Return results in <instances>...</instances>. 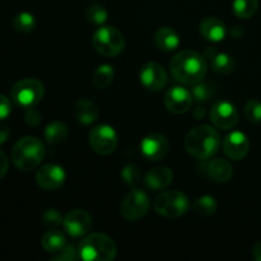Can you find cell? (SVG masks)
I'll list each match as a JSON object with an SVG mask.
<instances>
[{
	"label": "cell",
	"instance_id": "29",
	"mask_svg": "<svg viewBox=\"0 0 261 261\" xmlns=\"http://www.w3.org/2000/svg\"><path fill=\"white\" fill-rule=\"evenodd\" d=\"M191 94H193V98L195 101H198L199 103H205V102L211 101L214 97V94H216V87L212 83L201 81L200 83L194 84L193 89H191Z\"/></svg>",
	"mask_w": 261,
	"mask_h": 261
},
{
	"label": "cell",
	"instance_id": "16",
	"mask_svg": "<svg viewBox=\"0 0 261 261\" xmlns=\"http://www.w3.org/2000/svg\"><path fill=\"white\" fill-rule=\"evenodd\" d=\"M250 149V142L246 134L241 132H233L223 139L224 154L232 161H241L247 155Z\"/></svg>",
	"mask_w": 261,
	"mask_h": 261
},
{
	"label": "cell",
	"instance_id": "12",
	"mask_svg": "<svg viewBox=\"0 0 261 261\" xmlns=\"http://www.w3.org/2000/svg\"><path fill=\"white\" fill-rule=\"evenodd\" d=\"M64 229L69 236L79 239L89 233L92 228L91 214L83 209H74L69 212L63 219Z\"/></svg>",
	"mask_w": 261,
	"mask_h": 261
},
{
	"label": "cell",
	"instance_id": "34",
	"mask_svg": "<svg viewBox=\"0 0 261 261\" xmlns=\"http://www.w3.org/2000/svg\"><path fill=\"white\" fill-rule=\"evenodd\" d=\"M64 217L56 209H47L42 214V223L47 227H56L63 224Z\"/></svg>",
	"mask_w": 261,
	"mask_h": 261
},
{
	"label": "cell",
	"instance_id": "14",
	"mask_svg": "<svg viewBox=\"0 0 261 261\" xmlns=\"http://www.w3.org/2000/svg\"><path fill=\"white\" fill-rule=\"evenodd\" d=\"M193 99L191 91L184 88V87L176 86L166 92L163 102H165V106L168 111L175 115H181L191 109Z\"/></svg>",
	"mask_w": 261,
	"mask_h": 261
},
{
	"label": "cell",
	"instance_id": "38",
	"mask_svg": "<svg viewBox=\"0 0 261 261\" xmlns=\"http://www.w3.org/2000/svg\"><path fill=\"white\" fill-rule=\"evenodd\" d=\"M9 135H10L9 127H8L7 125H0V144L7 142Z\"/></svg>",
	"mask_w": 261,
	"mask_h": 261
},
{
	"label": "cell",
	"instance_id": "11",
	"mask_svg": "<svg viewBox=\"0 0 261 261\" xmlns=\"http://www.w3.org/2000/svg\"><path fill=\"white\" fill-rule=\"evenodd\" d=\"M139 79L142 86L150 92L162 91L168 83V76L165 68L154 61H149L142 66L139 71Z\"/></svg>",
	"mask_w": 261,
	"mask_h": 261
},
{
	"label": "cell",
	"instance_id": "5",
	"mask_svg": "<svg viewBox=\"0 0 261 261\" xmlns=\"http://www.w3.org/2000/svg\"><path fill=\"white\" fill-rule=\"evenodd\" d=\"M92 45L94 50L106 58H115L125 48V38L117 28L112 25H99L93 33Z\"/></svg>",
	"mask_w": 261,
	"mask_h": 261
},
{
	"label": "cell",
	"instance_id": "19",
	"mask_svg": "<svg viewBox=\"0 0 261 261\" xmlns=\"http://www.w3.org/2000/svg\"><path fill=\"white\" fill-rule=\"evenodd\" d=\"M173 173L166 166H160L149 170L145 175V184L149 189L157 191L161 189H165L172 182Z\"/></svg>",
	"mask_w": 261,
	"mask_h": 261
},
{
	"label": "cell",
	"instance_id": "15",
	"mask_svg": "<svg viewBox=\"0 0 261 261\" xmlns=\"http://www.w3.org/2000/svg\"><path fill=\"white\" fill-rule=\"evenodd\" d=\"M168 149H170V143L167 138L158 133L147 135L140 143V152L147 158L148 161H157L163 160L167 155Z\"/></svg>",
	"mask_w": 261,
	"mask_h": 261
},
{
	"label": "cell",
	"instance_id": "40",
	"mask_svg": "<svg viewBox=\"0 0 261 261\" xmlns=\"http://www.w3.org/2000/svg\"><path fill=\"white\" fill-rule=\"evenodd\" d=\"M252 256L256 261H261V241L256 242L252 247Z\"/></svg>",
	"mask_w": 261,
	"mask_h": 261
},
{
	"label": "cell",
	"instance_id": "8",
	"mask_svg": "<svg viewBox=\"0 0 261 261\" xmlns=\"http://www.w3.org/2000/svg\"><path fill=\"white\" fill-rule=\"evenodd\" d=\"M150 199L144 190L133 189L120 205V214L126 221L134 222L143 218L149 212Z\"/></svg>",
	"mask_w": 261,
	"mask_h": 261
},
{
	"label": "cell",
	"instance_id": "37",
	"mask_svg": "<svg viewBox=\"0 0 261 261\" xmlns=\"http://www.w3.org/2000/svg\"><path fill=\"white\" fill-rule=\"evenodd\" d=\"M8 167H9V162H8L7 154L0 149V180L7 175Z\"/></svg>",
	"mask_w": 261,
	"mask_h": 261
},
{
	"label": "cell",
	"instance_id": "1",
	"mask_svg": "<svg viewBox=\"0 0 261 261\" xmlns=\"http://www.w3.org/2000/svg\"><path fill=\"white\" fill-rule=\"evenodd\" d=\"M208 70L205 58L194 50H182L170 61V71L173 78L186 86L200 83Z\"/></svg>",
	"mask_w": 261,
	"mask_h": 261
},
{
	"label": "cell",
	"instance_id": "36",
	"mask_svg": "<svg viewBox=\"0 0 261 261\" xmlns=\"http://www.w3.org/2000/svg\"><path fill=\"white\" fill-rule=\"evenodd\" d=\"M12 114V102L4 94H0V120H5Z\"/></svg>",
	"mask_w": 261,
	"mask_h": 261
},
{
	"label": "cell",
	"instance_id": "26",
	"mask_svg": "<svg viewBox=\"0 0 261 261\" xmlns=\"http://www.w3.org/2000/svg\"><path fill=\"white\" fill-rule=\"evenodd\" d=\"M217 201L213 196L203 195L193 203V211L199 217H211L217 212Z\"/></svg>",
	"mask_w": 261,
	"mask_h": 261
},
{
	"label": "cell",
	"instance_id": "35",
	"mask_svg": "<svg viewBox=\"0 0 261 261\" xmlns=\"http://www.w3.org/2000/svg\"><path fill=\"white\" fill-rule=\"evenodd\" d=\"M24 121L30 126H38L41 124V112L35 107H30L24 114Z\"/></svg>",
	"mask_w": 261,
	"mask_h": 261
},
{
	"label": "cell",
	"instance_id": "18",
	"mask_svg": "<svg viewBox=\"0 0 261 261\" xmlns=\"http://www.w3.org/2000/svg\"><path fill=\"white\" fill-rule=\"evenodd\" d=\"M205 172L216 182H228L233 176V168L223 158H213L206 163Z\"/></svg>",
	"mask_w": 261,
	"mask_h": 261
},
{
	"label": "cell",
	"instance_id": "24",
	"mask_svg": "<svg viewBox=\"0 0 261 261\" xmlns=\"http://www.w3.org/2000/svg\"><path fill=\"white\" fill-rule=\"evenodd\" d=\"M42 247L45 249V251L47 252H55L60 251L64 246L66 245V237L59 229H51V231L46 232L42 237Z\"/></svg>",
	"mask_w": 261,
	"mask_h": 261
},
{
	"label": "cell",
	"instance_id": "7",
	"mask_svg": "<svg viewBox=\"0 0 261 261\" xmlns=\"http://www.w3.org/2000/svg\"><path fill=\"white\" fill-rule=\"evenodd\" d=\"M45 88L40 81L35 78H25L17 82L12 87L10 98L17 106L22 109L35 107L42 99Z\"/></svg>",
	"mask_w": 261,
	"mask_h": 261
},
{
	"label": "cell",
	"instance_id": "41",
	"mask_svg": "<svg viewBox=\"0 0 261 261\" xmlns=\"http://www.w3.org/2000/svg\"><path fill=\"white\" fill-rule=\"evenodd\" d=\"M194 116H195L196 120L204 119V116H205V110H204V107L201 106L196 107V109L194 110Z\"/></svg>",
	"mask_w": 261,
	"mask_h": 261
},
{
	"label": "cell",
	"instance_id": "31",
	"mask_svg": "<svg viewBox=\"0 0 261 261\" xmlns=\"http://www.w3.org/2000/svg\"><path fill=\"white\" fill-rule=\"evenodd\" d=\"M121 178L124 180L125 184L130 186L137 185L142 178V171H140L139 166L137 165H127L122 168L121 171Z\"/></svg>",
	"mask_w": 261,
	"mask_h": 261
},
{
	"label": "cell",
	"instance_id": "30",
	"mask_svg": "<svg viewBox=\"0 0 261 261\" xmlns=\"http://www.w3.org/2000/svg\"><path fill=\"white\" fill-rule=\"evenodd\" d=\"M87 20L94 25H103L105 22L107 20L109 13H107L106 8L101 4H93L87 9L86 13Z\"/></svg>",
	"mask_w": 261,
	"mask_h": 261
},
{
	"label": "cell",
	"instance_id": "28",
	"mask_svg": "<svg viewBox=\"0 0 261 261\" xmlns=\"http://www.w3.org/2000/svg\"><path fill=\"white\" fill-rule=\"evenodd\" d=\"M37 20H36L35 15L31 14L30 12H22L18 13L13 19V27L17 32L20 33H30L36 28Z\"/></svg>",
	"mask_w": 261,
	"mask_h": 261
},
{
	"label": "cell",
	"instance_id": "2",
	"mask_svg": "<svg viewBox=\"0 0 261 261\" xmlns=\"http://www.w3.org/2000/svg\"><path fill=\"white\" fill-rule=\"evenodd\" d=\"M222 144V138L218 130L209 125H199L186 135L184 140L185 149L191 157L196 160H211L218 153Z\"/></svg>",
	"mask_w": 261,
	"mask_h": 261
},
{
	"label": "cell",
	"instance_id": "32",
	"mask_svg": "<svg viewBox=\"0 0 261 261\" xmlns=\"http://www.w3.org/2000/svg\"><path fill=\"white\" fill-rule=\"evenodd\" d=\"M245 116L250 122H261V102L259 99H250L245 106Z\"/></svg>",
	"mask_w": 261,
	"mask_h": 261
},
{
	"label": "cell",
	"instance_id": "22",
	"mask_svg": "<svg viewBox=\"0 0 261 261\" xmlns=\"http://www.w3.org/2000/svg\"><path fill=\"white\" fill-rule=\"evenodd\" d=\"M74 112H75V117L78 120V122H81L83 125L93 124L99 116L98 107L96 106L94 102L89 101L87 98L79 99L76 102Z\"/></svg>",
	"mask_w": 261,
	"mask_h": 261
},
{
	"label": "cell",
	"instance_id": "6",
	"mask_svg": "<svg viewBox=\"0 0 261 261\" xmlns=\"http://www.w3.org/2000/svg\"><path fill=\"white\" fill-rule=\"evenodd\" d=\"M153 208L165 218H178L188 213L190 201L182 191L167 190L155 198Z\"/></svg>",
	"mask_w": 261,
	"mask_h": 261
},
{
	"label": "cell",
	"instance_id": "17",
	"mask_svg": "<svg viewBox=\"0 0 261 261\" xmlns=\"http://www.w3.org/2000/svg\"><path fill=\"white\" fill-rule=\"evenodd\" d=\"M200 35L211 42H221L226 38L227 28L221 19L216 17H206L200 22Z\"/></svg>",
	"mask_w": 261,
	"mask_h": 261
},
{
	"label": "cell",
	"instance_id": "21",
	"mask_svg": "<svg viewBox=\"0 0 261 261\" xmlns=\"http://www.w3.org/2000/svg\"><path fill=\"white\" fill-rule=\"evenodd\" d=\"M154 43L160 50L170 53L180 46V36L173 28L161 27L154 35Z\"/></svg>",
	"mask_w": 261,
	"mask_h": 261
},
{
	"label": "cell",
	"instance_id": "10",
	"mask_svg": "<svg viewBox=\"0 0 261 261\" xmlns=\"http://www.w3.org/2000/svg\"><path fill=\"white\" fill-rule=\"evenodd\" d=\"M212 124L221 130H229L239 122V111L232 102L227 99L217 101L209 111Z\"/></svg>",
	"mask_w": 261,
	"mask_h": 261
},
{
	"label": "cell",
	"instance_id": "3",
	"mask_svg": "<svg viewBox=\"0 0 261 261\" xmlns=\"http://www.w3.org/2000/svg\"><path fill=\"white\" fill-rule=\"evenodd\" d=\"M45 145L35 137H24L18 140L10 153L13 165L23 172H28L40 166L45 157Z\"/></svg>",
	"mask_w": 261,
	"mask_h": 261
},
{
	"label": "cell",
	"instance_id": "27",
	"mask_svg": "<svg viewBox=\"0 0 261 261\" xmlns=\"http://www.w3.org/2000/svg\"><path fill=\"white\" fill-rule=\"evenodd\" d=\"M257 8H259L257 0H233V4H232L234 15L241 19L251 18L256 13Z\"/></svg>",
	"mask_w": 261,
	"mask_h": 261
},
{
	"label": "cell",
	"instance_id": "9",
	"mask_svg": "<svg viewBox=\"0 0 261 261\" xmlns=\"http://www.w3.org/2000/svg\"><path fill=\"white\" fill-rule=\"evenodd\" d=\"M89 145L96 153L101 155H109L115 152L117 147V134L110 125L101 124L94 126L88 135Z\"/></svg>",
	"mask_w": 261,
	"mask_h": 261
},
{
	"label": "cell",
	"instance_id": "4",
	"mask_svg": "<svg viewBox=\"0 0 261 261\" xmlns=\"http://www.w3.org/2000/svg\"><path fill=\"white\" fill-rule=\"evenodd\" d=\"M117 249L114 240L105 233H91L78 246V257L84 261H112Z\"/></svg>",
	"mask_w": 261,
	"mask_h": 261
},
{
	"label": "cell",
	"instance_id": "20",
	"mask_svg": "<svg viewBox=\"0 0 261 261\" xmlns=\"http://www.w3.org/2000/svg\"><path fill=\"white\" fill-rule=\"evenodd\" d=\"M206 58L209 59L211 68L219 75L231 74L234 70V68H236V60L229 54L208 50V56Z\"/></svg>",
	"mask_w": 261,
	"mask_h": 261
},
{
	"label": "cell",
	"instance_id": "33",
	"mask_svg": "<svg viewBox=\"0 0 261 261\" xmlns=\"http://www.w3.org/2000/svg\"><path fill=\"white\" fill-rule=\"evenodd\" d=\"M78 259V250L74 249L73 245H65L60 251L55 252L51 260L54 261H74Z\"/></svg>",
	"mask_w": 261,
	"mask_h": 261
},
{
	"label": "cell",
	"instance_id": "23",
	"mask_svg": "<svg viewBox=\"0 0 261 261\" xmlns=\"http://www.w3.org/2000/svg\"><path fill=\"white\" fill-rule=\"evenodd\" d=\"M43 135L48 144L59 145L65 142L66 137H68V126L64 122L54 121L46 126Z\"/></svg>",
	"mask_w": 261,
	"mask_h": 261
},
{
	"label": "cell",
	"instance_id": "13",
	"mask_svg": "<svg viewBox=\"0 0 261 261\" xmlns=\"http://www.w3.org/2000/svg\"><path fill=\"white\" fill-rule=\"evenodd\" d=\"M66 173L61 166L47 163L41 166L36 172V182L43 190L54 191L60 189L65 184Z\"/></svg>",
	"mask_w": 261,
	"mask_h": 261
},
{
	"label": "cell",
	"instance_id": "39",
	"mask_svg": "<svg viewBox=\"0 0 261 261\" xmlns=\"http://www.w3.org/2000/svg\"><path fill=\"white\" fill-rule=\"evenodd\" d=\"M229 33H231L232 37H234V38H241L242 36H244L245 31H244V28L241 27V25H234V27L231 28V31H229Z\"/></svg>",
	"mask_w": 261,
	"mask_h": 261
},
{
	"label": "cell",
	"instance_id": "25",
	"mask_svg": "<svg viewBox=\"0 0 261 261\" xmlns=\"http://www.w3.org/2000/svg\"><path fill=\"white\" fill-rule=\"evenodd\" d=\"M115 76L114 66L109 65V64H102L98 68L94 70L93 76H92V82H93L94 87L98 89H106L110 84L112 83Z\"/></svg>",
	"mask_w": 261,
	"mask_h": 261
}]
</instances>
